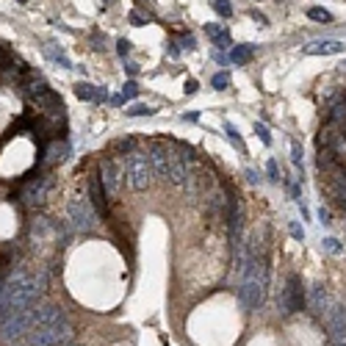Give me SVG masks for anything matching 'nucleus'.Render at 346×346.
Masks as SVG:
<instances>
[{
    "label": "nucleus",
    "mask_w": 346,
    "mask_h": 346,
    "mask_svg": "<svg viewBox=\"0 0 346 346\" xmlns=\"http://www.w3.org/2000/svg\"><path fill=\"white\" fill-rule=\"evenodd\" d=\"M75 330L67 313L58 305H36L33 310V327L28 343L31 346H72Z\"/></svg>",
    "instance_id": "f257e3e1"
},
{
    "label": "nucleus",
    "mask_w": 346,
    "mask_h": 346,
    "mask_svg": "<svg viewBox=\"0 0 346 346\" xmlns=\"http://www.w3.org/2000/svg\"><path fill=\"white\" fill-rule=\"evenodd\" d=\"M310 308H313L316 319L324 324L327 338L332 346H346V305L335 299L324 285H313L310 288Z\"/></svg>",
    "instance_id": "f03ea898"
},
{
    "label": "nucleus",
    "mask_w": 346,
    "mask_h": 346,
    "mask_svg": "<svg viewBox=\"0 0 346 346\" xmlns=\"http://www.w3.org/2000/svg\"><path fill=\"white\" fill-rule=\"evenodd\" d=\"M39 291H42V280L25 272H11V277L3 283V294H0V321L11 313L33 310L39 302Z\"/></svg>",
    "instance_id": "7ed1b4c3"
},
{
    "label": "nucleus",
    "mask_w": 346,
    "mask_h": 346,
    "mask_svg": "<svg viewBox=\"0 0 346 346\" xmlns=\"http://www.w3.org/2000/svg\"><path fill=\"white\" fill-rule=\"evenodd\" d=\"M266 294H269V263L263 255H249L247 263H244V280L238 296H241L247 310H257L266 302Z\"/></svg>",
    "instance_id": "20e7f679"
},
{
    "label": "nucleus",
    "mask_w": 346,
    "mask_h": 346,
    "mask_svg": "<svg viewBox=\"0 0 346 346\" xmlns=\"http://www.w3.org/2000/svg\"><path fill=\"white\" fill-rule=\"evenodd\" d=\"M155 178L152 172V163H150V152L147 150H133L125 155V180L133 191H144L150 186V180Z\"/></svg>",
    "instance_id": "39448f33"
},
{
    "label": "nucleus",
    "mask_w": 346,
    "mask_h": 346,
    "mask_svg": "<svg viewBox=\"0 0 346 346\" xmlns=\"http://www.w3.org/2000/svg\"><path fill=\"white\" fill-rule=\"evenodd\" d=\"M100 183H103L105 194L108 197H119L122 189H125V155H116V152H111V155H105L103 161H100Z\"/></svg>",
    "instance_id": "423d86ee"
},
{
    "label": "nucleus",
    "mask_w": 346,
    "mask_h": 346,
    "mask_svg": "<svg viewBox=\"0 0 346 346\" xmlns=\"http://www.w3.org/2000/svg\"><path fill=\"white\" fill-rule=\"evenodd\" d=\"M197 166V152L186 142H172V166H169V186H186Z\"/></svg>",
    "instance_id": "0eeeda50"
},
{
    "label": "nucleus",
    "mask_w": 346,
    "mask_h": 346,
    "mask_svg": "<svg viewBox=\"0 0 346 346\" xmlns=\"http://www.w3.org/2000/svg\"><path fill=\"white\" fill-rule=\"evenodd\" d=\"M67 216H69V225H72L75 233H92L97 227V216H95V208H92L89 194H78L69 199Z\"/></svg>",
    "instance_id": "6e6552de"
},
{
    "label": "nucleus",
    "mask_w": 346,
    "mask_h": 346,
    "mask_svg": "<svg viewBox=\"0 0 346 346\" xmlns=\"http://www.w3.org/2000/svg\"><path fill=\"white\" fill-rule=\"evenodd\" d=\"M277 305H280V310H283L285 316L299 313V310L308 305V299H305V288H302V277H299V274H288L283 294L277 296Z\"/></svg>",
    "instance_id": "1a4fd4ad"
},
{
    "label": "nucleus",
    "mask_w": 346,
    "mask_h": 346,
    "mask_svg": "<svg viewBox=\"0 0 346 346\" xmlns=\"http://www.w3.org/2000/svg\"><path fill=\"white\" fill-rule=\"evenodd\" d=\"M150 152V163L152 172H155L158 180L169 183V166H172V142H150L147 144Z\"/></svg>",
    "instance_id": "9d476101"
},
{
    "label": "nucleus",
    "mask_w": 346,
    "mask_h": 346,
    "mask_svg": "<svg viewBox=\"0 0 346 346\" xmlns=\"http://www.w3.org/2000/svg\"><path fill=\"white\" fill-rule=\"evenodd\" d=\"M50 186H53L50 178H31L25 186H22V191H20L22 205H28V208H39V205L48 199Z\"/></svg>",
    "instance_id": "9b49d317"
},
{
    "label": "nucleus",
    "mask_w": 346,
    "mask_h": 346,
    "mask_svg": "<svg viewBox=\"0 0 346 346\" xmlns=\"http://www.w3.org/2000/svg\"><path fill=\"white\" fill-rule=\"evenodd\" d=\"M45 158H39L36 161V166H56V163H61V161H67V155H69V144H67V139H61V142H53L48 150L42 152Z\"/></svg>",
    "instance_id": "f8f14e48"
},
{
    "label": "nucleus",
    "mask_w": 346,
    "mask_h": 346,
    "mask_svg": "<svg viewBox=\"0 0 346 346\" xmlns=\"http://www.w3.org/2000/svg\"><path fill=\"white\" fill-rule=\"evenodd\" d=\"M305 53L308 56H338V53H343V45L335 39H319V42L305 45Z\"/></svg>",
    "instance_id": "ddd939ff"
},
{
    "label": "nucleus",
    "mask_w": 346,
    "mask_h": 346,
    "mask_svg": "<svg viewBox=\"0 0 346 346\" xmlns=\"http://www.w3.org/2000/svg\"><path fill=\"white\" fill-rule=\"evenodd\" d=\"M75 97L89 100V103H105V100H108V92L100 89V86L86 83V80H78V83H75Z\"/></svg>",
    "instance_id": "4468645a"
},
{
    "label": "nucleus",
    "mask_w": 346,
    "mask_h": 346,
    "mask_svg": "<svg viewBox=\"0 0 346 346\" xmlns=\"http://www.w3.org/2000/svg\"><path fill=\"white\" fill-rule=\"evenodd\" d=\"M89 199L103 213H108V199H105V189H103V183H100V175H92L89 178Z\"/></svg>",
    "instance_id": "2eb2a0df"
},
{
    "label": "nucleus",
    "mask_w": 346,
    "mask_h": 346,
    "mask_svg": "<svg viewBox=\"0 0 346 346\" xmlns=\"http://www.w3.org/2000/svg\"><path fill=\"white\" fill-rule=\"evenodd\" d=\"M45 56H48L53 64H58V67H64V69H72V61H69V58H67V53H64L61 48H56V45H45Z\"/></svg>",
    "instance_id": "dca6fc26"
},
{
    "label": "nucleus",
    "mask_w": 346,
    "mask_h": 346,
    "mask_svg": "<svg viewBox=\"0 0 346 346\" xmlns=\"http://www.w3.org/2000/svg\"><path fill=\"white\" fill-rule=\"evenodd\" d=\"M252 56H255L252 45H233V50H230V58H233L236 64H249Z\"/></svg>",
    "instance_id": "f3484780"
},
{
    "label": "nucleus",
    "mask_w": 346,
    "mask_h": 346,
    "mask_svg": "<svg viewBox=\"0 0 346 346\" xmlns=\"http://www.w3.org/2000/svg\"><path fill=\"white\" fill-rule=\"evenodd\" d=\"M53 230H56V244L58 247H67L72 241V230H69L67 222H53Z\"/></svg>",
    "instance_id": "a211bd4d"
},
{
    "label": "nucleus",
    "mask_w": 346,
    "mask_h": 346,
    "mask_svg": "<svg viewBox=\"0 0 346 346\" xmlns=\"http://www.w3.org/2000/svg\"><path fill=\"white\" fill-rule=\"evenodd\" d=\"M205 31H208L210 39H213L216 48H227V45H230V36H227V31H225V28H219L216 22H213V25H208Z\"/></svg>",
    "instance_id": "6ab92c4d"
},
{
    "label": "nucleus",
    "mask_w": 346,
    "mask_h": 346,
    "mask_svg": "<svg viewBox=\"0 0 346 346\" xmlns=\"http://www.w3.org/2000/svg\"><path fill=\"white\" fill-rule=\"evenodd\" d=\"M225 133H227V139H230V144H236V147H238V152H247V144H244L241 133H238L230 122H225Z\"/></svg>",
    "instance_id": "aec40b11"
},
{
    "label": "nucleus",
    "mask_w": 346,
    "mask_h": 346,
    "mask_svg": "<svg viewBox=\"0 0 346 346\" xmlns=\"http://www.w3.org/2000/svg\"><path fill=\"white\" fill-rule=\"evenodd\" d=\"M111 150H114L116 155H125V152H133V150H136V139H131V136H127V139H116V142H114V147H111Z\"/></svg>",
    "instance_id": "412c9836"
},
{
    "label": "nucleus",
    "mask_w": 346,
    "mask_h": 346,
    "mask_svg": "<svg viewBox=\"0 0 346 346\" xmlns=\"http://www.w3.org/2000/svg\"><path fill=\"white\" fill-rule=\"evenodd\" d=\"M308 17L316 22H332V11L321 9V6H313V9H308Z\"/></svg>",
    "instance_id": "4be33fe9"
},
{
    "label": "nucleus",
    "mask_w": 346,
    "mask_h": 346,
    "mask_svg": "<svg viewBox=\"0 0 346 346\" xmlns=\"http://www.w3.org/2000/svg\"><path fill=\"white\" fill-rule=\"evenodd\" d=\"M125 114L127 116H150V114H155V108H150V105H144V103H136V105H131Z\"/></svg>",
    "instance_id": "5701e85b"
},
{
    "label": "nucleus",
    "mask_w": 346,
    "mask_h": 346,
    "mask_svg": "<svg viewBox=\"0 0 346 346\" xmlns=\"http://www.w3.org/2000/svg\"><path fill=\"white\" fill-rule=\"evenodd\" d=\"M210 86H213V89H227V86H230V75L227 72H216V75H210Z\"/></svg>",
    "instance_id": "b1692460"
},
{
    "label": "nucleus",
    "mask_w": 346,
    "mask_h": 346,
    "mask_svg": "<svg viewBox=\"0 0 346 346\" xmlns=\"http://www.w3.org/2000/svg\"><path fill=\"white\" fill-rule=\"evenodd\" d=\"M210 6H213V11H216L219 17H230V14H233L230 0H210Z\"/></svg>",
    "instance_id": "393cba45"
},
{
    "label": "nucleus",
    "mask_w": 346,
    "mask_h": 346,
    "mask_svg": "<svg viewBox=\"0 0 346 346\" xmlns=\"http://www.w3.org/2000/svg\"><path fill=\"white\" fill-rule=\"evenodd\" d=\"M321 249L330 252V255H341V252H343V247H341L338 238H324V241H321Z\"/></svg>",
    "instance_id": "a878e982"
},
{
    "label": "nucleus",
    "mask_w": 346,
    "mask_h": 346,
    "mask_svg": "<svg viewBox=\"0 0 346 346\" xmlns=\"http://www.w3.org/2000/svg\"><path fill=\"white\" fill-rule=\"evenodd\" d=\"M139 95V86H136V80H127L125 86H122V100H133Z\"/></svg>",
    "instance_id": "bb28decb"
},
{
    "label": "nucleus",
    "mask_w": 346,
    "mask_h": 346,
    "mask_svg": "<svg viewBox=\"0 0 346 346\" xmlns=\"http://www.w3.org/2000/svg\"><path fill=\"white\" fill-rule=\"evenodd\" d=\"M291 161H294V166L302 172V147H299V142L291 144Z\"/></svg>",
    "instance_id": "cd10ccee"
},
{
    "label": "nucleus",
    "mask_w": 346,
    "mask_h": 346,
    "mask_svg": "<svg viewBox=\"0 0 346 346\" xmlns=\"http://www.w3.org/2000/svg\"><path fill=\"white\" fill-rule=\"evenodd\" d=\"M255 133H257V136H261V142L266 144V147H269V144H272V136H269V127L263 125V122H255Z\"/></svg>",
    "instance_id": "c85d7f7f"
},
{
    "label": "nucleus",
    "mask_w": 346,
    "mask_h": 346,
    "mask_svg": "<svg viewBox=\"0 0 346 346\" xmlns=\"http://www.w3.org/2000/svg\"><path fill=\"white\" fill-rule=\"evenodd\" d=\"M266 175H269V180H272V183H280V169H277V161H269L266 163Z\"/></svg>",
    "instance_id": "c756f323"
},
{
    "label": "nucleus",
    "mask_w": 346,
    "mask_h": 346,
    "mask_svg": "<svg viewBox=\"0 0 346 346\" xmlns=\"http://www.w3.org/2000/svg\"><path fill=\"white\" fill-rule=\"evenodd\" d=\"M291 236H294L296 241H305V227L299 225V222H291Z\"/></svg>",
    "instance_id": "7c9ffc66"
},
{
    "label": "nucleus",
    "mask_w": 346,
    "mask_h": 346,
    "mask_svg": "<svg viewBox=\"0 0 346 346\" xmlns=\"http://www.w3.org/2000/svg\"><path fill=\"white\" fill-rule=\"evenodd\" d=\"M116 53H119V56L125 58L127 53H131V42H127V39H119V42H116Z\"/></svg>",
    "instance_id": "2f4dec72"
},
{
    "label": "nucleus",
    "mask_w": 346,
    "mask_h": 346,
    "mask_svg": "<svg viewBox=\"0 0 346 346\" xmlns=\"http://www.w3.org/2000/svg\"><path fill=\"white\" fill-rule=\"evenodd\" d=\"M319 222H321V225H330V222H332L330 208H319Z\"/></svg>",
    "instance_id": "473e14b6"
},
{
    "label": "nucleus",
    "mask_w": 346,
    "mask_h": 346,
    "mask_svg": "<svg viewBox=\"0 0 346 346\" xmlns=\"http://www.w3.org/2000/svg\"><path fill=\"white\" fill-rule=\"evenodd\" d=\"M131 22L133 25H144V17L139 14V11H131Z\"/></svg>",
    "instance_id": "72a5a7b5"
},
{
    "label": "nucleus",
    "mask_w": 346,
    "mask_h": 346,
    "mask_svg": "<svg viewBox=\"0 0 346 346\" xmlns=\"http://www.w3.org/2000/svg\"><path fill=\"white\" fill-rule=\"evenodd\" d=\"M197 89H199V83H197V80H194V78H191V80H189V83H186V95H194V92H197Z\"/></svg>",
    "instance_id": "f704fd0d"
},
{
    "label": "nucleus",
    "mask_w": 346,
    "mask_h": 346,
    "mask_svg": "<svg viewBox=\"0 0 346 346\" xmlns=\"http://www.w3.org/2000/svg\"><path fill=\"white\" fill-rule=\"evenodd\" d=\"M244 175H247V180H249V183H257V180H261V175H257L255 169H247Z\"/></svg>",
    "instance_id": "c9c22d12"
},
{
    "label": "nucleus",
    "mask_w": 346,
    "mask_h": 346,
    "mask_svg": "<svg viewBox=\"0 0 346 346\" xmlns=\"http://www.w3.org/2000/svg\"><path fill=\"white\" fill-rule=\"evenodd\" d=\"M252 20H257V22H261V25H269V20L261 14V11H252Z\"/></svg>",
    "instance_id": "e433bc0d"
},
{
    "label": "nucleus",
    "mask_w": 346,
    "mask_h": 346,
    "mask_svg": "<svg viewBox=\"0 0 346 346\" xmlns=\"http://www.w3.org/2000/svg\"><path fill=\"white\" fill-rule=\"evenodd\" d=\"M183 48H186V50H189V48L194 50V36H183Z\"/></svg>",
    "instance_id": "4c0bfd02"
},
{
    "label": "nucleus",
    "mask_w": 346,
    "mask_h": 346,
    "mask_svg": "<svg viewBox=\"0 0 346 346\" xmlns=\"http://www.w3.org/2000/svg\"><path fill=\"white\" fill-rule=\"evenodd\" d=\"M183 119H186V122H197L199 114H197V111H191V114H183Z\"/></svg>",
    "instance_id": "58836bf2"
},
{
    "label": "nucleus",
    "mask_w": 346,
    "mask_h": 346,
    "mask_svg": "<svg viewBox=\"0 0 346 346\" xmlns=\"http://www.w3.org/2000/svg\"><path fill=\"white\" fill-rule=\"evenodd\" d=\"M125 69H127V75H136V72H139L136 64H125Z\"/></svg>",
    "instance_id": "ea45409f"
},
{
    "label": "nucleus",
    "mask_w": 346,
    "mask_h": 346,
    "mask_svg": "<svg viewBox=\"0 0 346 346\" xmlns=\"http://www.w3.org/2000/svg\"><path fill=\"white\" fill-rule=\"evenodd\" d=\"M103 3H114V0H103Z\"/></svg>",
    "instance_id": "a19ab883"
},
{
    "label": "nucleus",
    "mask_w": 346,
    "mask_h": 346,
    "mask_svg": "<svg viewBox=\"0 0 346 346\" xmlns=\"http://www.w3.org/2000/svg\"><path fill=\"white\" fill-rule=\"evenodd\" d=\"M0 294H3V283H0Z\"/></svg>",
    "instance_id": "79ce46f5"
},
{
    "label": "nucleus",
    "mask_w": 346,
    "mask_h": 346,
    "mask_svg": "<svg viewBox=\"0 0 346 346\" xmlns=\"http://www.w3.org/2000/svg\"><path fill=\"white\" fill-rule=\"evenodd\" d=\"M20 3H28V0H20Z\"/></svg>",
    "instance_id": "37998d69"
},
{
    "label": "nucleus",
    "mask_w": 346,
    "mask_h": 346,
    "mask_svg": "<svg viewBox=\"0 0 346 346\" xmlns=\"http://www.w3.org/2000/svg\"><path fill=\"white\" fill-rule=\"evenodd\" d=\"M343 100H346V97H343Z\"/></svg>",
    "instance_id": "c03bdc74"
},
{
    "label": "nucleus",
    "mask_w": 346,
    "mask_h": 346,
    "mask_svg": "<svg viewBox=\"0 0 346 346\" xmlns=\"http://www.w3.org/2000/svg\"><path fill=\"white\" fill-rule=\"evenodd\" d=\"M72 346H75V343H72Z\"/></svg>",
    "instance_id": "a18cd8bd"
}]
</instances>
